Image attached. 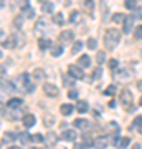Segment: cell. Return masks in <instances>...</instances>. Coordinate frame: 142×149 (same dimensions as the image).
<instances>
[{
  "mask_svg": "<svg viewBox=\"0 0 142 149\" xmlns=\"http://www.w3.org/2000/svg\"><path fill=\"white\" fill-rule=\"evenodd\" d=\"M43 91H45V95L50 96V98H56L60 96V90L56 85H51V83H46V85H43Z\"/></svg>",
  "mask_w": 142,
  "mask_h": 149,
  "instance_id": "3957f363",
  "label": "cell"
},
{
  "mask_svg": "<svg viewBox=\"0 0 142 149\" xmlns=\"http://www.w3.org/2000/svg\"><path fill=\"white\" fill-rule=\"evenodd\" d=\"M81 48H83V43H81V42H74L73 47H71V53H73V55L79 53V52H81Z\"/></svg>",
  "mask_w": 142,
  "mask_h": 149,
  "instance_id": "484cf974",
  "label": "cell"
},
{
  "mask_svg": "<svg viewBox=\"0 0 142 149\" xmlns=\"http://www.w3.org/2000/svg\"><path fill=\"white\" fill-rule=\"evenodd\" d=\"M109 136H101V138H98L94 141V148L96 149H106L107 146H109Z\"/></svg>",
  "mask_w": 142,
  "mask_h": 149,
  "instance_id": "8992f818",
  "label": "cell"
},
{
  "mask_svg": "<svg viewBox=\"0 0 142 149\" xmlns=\"http://www.w3.org/2000/svg\"><path fill=\"white\" fill-rule=\"evenodd\" d=\"M101 74H103V70H101V68H96L94 70V73H93V80H99V78H101Z\"/></svg>",
  "mask_w": 142,
  "mask_h": 149,
  "instance_id": "ab89813d",
  "label": "cell"
},
{
  "mask_svg": "<svg viewBox=\"0 0 142 149\" xmlns=\"http://www.w3.org/2000/svg\"><path fill=\"white\" fill-rule=\"evenodd\" d=\"M60 111H61L63 116H69V114L74 111V108H73V104H61V106H60Z\"/></svg>",
  "mask_w": 142,
  "mask_h": 149,
  "instance_id": "9a60e30c",
  "label": "cell"
},
{
  "mask_svg": "<svg viewBox=\"0 0 142 149\" xmlns=\"http://www.w3.org/2000/svg\"><path fill=\"white\" fill-rule=\"evenodd\" d=\"M134 13H136L137 17H141V18H142V8H141V7H136V8H134Z\"/></svg>",
  "mask_w": 142,
  "mask_h": 149,
  "instance_id": "bcb514c9",
  "label": "cell"
},
{
  "mask_svg": "<svg viewBox=\"0 0 142 149\" xmlns=\"http://www.w3.org/2000/svg\"><path fill=\"white\" fill-rule=\"evenodd\" d=\"M109 68H111V70L117 68V60H111V61H109Z\"/></svg>",
  "mask_w": 142,
  "mask_h": 149,
  "instance_id": "f6af8a7d",
  "label": "cell"
},
{
  "mask_svg": "<svg viewBox=\"0 0 142 149\" xmlns=\"http://www.w3.org/2000/svg\"><path fill=\"white\" fill-rule=\"evenodd\" d=\"M78 65L81 66V68H89V65H91V58L88 56V55H83L81 58L78 60Z\"/></svg>",
  "mask_w": 142,
  "mask_h": 149,
  "instance_id": "5bb4252c",
  "label": "cell"
},
{
  "mask_svg": "<svg viewBox=\"0 0 142 149\" xmlns=\"http://www.w3.org/2000/svg\"><path fill=\"white\" fill-rule=\"evenodd\" d=\"M117 80H127V78H131V71L129 70H117L116 73H114Z\"/></svg>",
  "mask_w": 142,
  "mask_h": 149,
  "instance_id": "4fadbf2b",
  "label": "cell"
},
{
  "mask_svg": "<svg viewBox=\"0 0 142 149\" xmlns=\"http://www.w3.org/2000/svg\"><path fill=\"white\" fill-rule=\"evenodd\" d=\"M129 144H131V139H129V138H122V139H121V144H119V148H121V149H126Z\"/></svg>",
  "mask_w": 142,
  "mask_h": 149,
  "instance_id": "d590c367",
  "label": "cell"
},
{
  "mask_svg": "<svg viewBox=\"0 0 142 149\" xmlns=\"http://www.w3.org/2000/svg\"><path fill=\"white\" fill-rule=\"evenodd\" d=\"M119 98H121V104L124 108H127L129 109V113H132V95L129 90H122L121 95H119Z\"/></svg>",
  "mask_w": 142,
  "mask_h": 149,
  "instance_id": "7a4b0ae2",
  "label": "cell"
},
{
  "mask_svg": "<svg viewBox=\"0 0 142 149\" xmlns=\"http://www.w3.org/2000/svg\"><path fill=\"white\" fill-rule=\"evenodd\" d=\"M8 149H20V148H17V146H12V148H8Z\"/></svg>",
  "mask_w": 142,
  "mask_h": 149,
  "instance_id": "f5cc1de1",
  "label": "cell"
},
{
  "mask_svg": "<svg viewBox=\"0 0 142 149\" xmlns=\"http://www.w3.org/2000/svg\"><path fill=\"white\" fill-rule=\"evenodd\" d=\"M101 8H103V22H107L109 20V15H107V5H106V0H103L101 2Z\"/></svg>",
  "mask_w": 142,
  "mask_h": 149,
  "instance_id": "603a6c76",
  "label": "cell"
},
{
  "mask_svg": "<svg viewBox=\"0 0 142 149\" xmlns=\"http://www.w3.org/2000/svg\"><path fill=\"white\" fill-rule=\"evenodd\" d=\"M68 96H69V98H76V96H78V93H76L74 90H71V91L68 93Z\"/></svg>",
  "mask_w": 142,
  "mask_h": 149,
  "instance_id": "7dc6e473",
  "label": "cell"
},
{
  "mask_svg": "<svg viewBox=\"0 0 142 149\" xmlns=\"http://www.w3.org/2000/svg\"><path fill=\"white\" fill-rule=\"evenodd\" d=\"M104 93H106V95H114V93H116V86H114V85H111L109 88H107V90L104 91Z\"/></svg>",
  "mask_w": 142,
  "mask_h": 149,
  "instance_id": "b9f144b4",
  "label": "cell"
},
{
  "mask_svg": "<svg viewBox=\"0 0 142 149\" xmlns=\"http://www.w3.org/2000/svg\"><path fill=\"white\" fill-rule=\"evenodd\" d=\"M124 18H126V17L122 15V13H114V15H112V20L116 22V23H122Z\"/></svg>",
  "mask_w": 142,
  "mask_h": 149,
  "instance_id": "d6a6232c",
  "label": "cell"
},
{
  "mask_svg": "<svg viewBox=\"0 0 142 149\" xmlns=\"http://www.w3.org/2000/svg\"><path fill=\"white\" fill-rule=\"evenodd\" d=\"M42 12L43 13H51L53 12V3L51 2H45V3L42 5Z\"/></svg>",
  "mask_w": 142,
  "mask_h": 149,
  "instance_id": "d4e9b609",
  "label": "cell"
},
{
  "mask_svg": "<svg viewBox=\"0 0 142 149\" xmlns=\"http://www.w3.org/2000/svg\"><path fill=\"white\" fill-rule=\"evenodd\" d=\"M83 146L89 148V146H94V143L89 139V136H86V134H84V136H83Z\"/></svg>",
  "mask_w": 142,
  "mask_h": 149,
  "instance_id": "836d02e7",
  "label": "cell"
},
{
  "mask_svg": "<svg viewBox=\"0 0 142 149\" xmlns=\"http://www.w3.org/2000/svg\"><path fill=\"white\" fill-rule=\"evenodd\" d=\"M137 90H139V91H142V80H139V81H137Z\"/></svg>",
  "mask_w": 142,
  "mask_h": 149,
  "instance_id": "c3c4849f",
  "label": "cell"
},
{
  "mask_svg": "<svg viewBox=\"0 0 142 149\" xmlns=\"http://www.w3.org/2000/svg\"><path fill=\"white\" fill-rule=\"evenodd\" d=\"M56 141H58V138H56V134H55V133H48L46 138H45L46 146H55V144H56Z\"/></svg>",
  "mask_w": 142,
  "mask_h": 149,
  "instance_id": "2e32d148",
  "label": "cell"
},
{
  "mask_svg": "<svg viewBox=\"0 0 142 149\" xmlns=\"http://www.w3.org/2000/svg\"><path fill=\"white\" fill-rule=\"evenodd\" d=\"M13 25H15L17 28H20V27H21V17H17L15 20H13Z\"/></svg>",
  "mask_w": 142,
  "mask_h": 149,
  "instance_id": "ee69618b",
  "label": "cell"
},
{
  "mask_svg": "<svg viewBox=\"0 0 142 149\" xmlns=\"http://www.w3.org/2000/svg\"><path fill=\"white\" fill-rule=\"evenodd\" d=\"M32 78H33L35 81H42L43 78H45V71H43V70H40V68L33 70V73H32Z\"/></svg>",
  "mask_w": 142,
  "mask_h": 149,
  "instance_id": "d6986e66",
  "label": "cell"
},
{
  "mask_svg": "<svg viewBox=\"0 0 142 149\" xmlns=\"http://www.w3.org/2000/svg\"><path fill=\"white\" fill-rule=\"evenodd\" d=\"M43 123H45V126H53L55 124V116H53L51 113L43 114Z\"/></svg>",
  "mask_w": 142,
  "mask_h": 149,
  "instance_id": "ffe728a7",
  "label": "cell"
},
{
  "mask_svg": "<svg viewBox=\"0 0 142 149\" xmlns=\"http://www.w3.org/2000/svg\"><path fill=\"white\" fill-rule=\"evenodd\" d=\"M139 128H142V114L137 116L134 119V123H132V129H139Z\"/></svg>",
  "mask_w": 142,
  "mask_h": 149,
  "instance_id": "f1b7e54d",
  "label": "cell"
},
{
  "mask_svg": "<svg viewBox=\"0 0 142 149\" xmlns=\"http://www.w3.org/2000/svg\"><path fill=\"white\" fill-rule=\"evenodd\" d=\"M21 81H23V88H25L26 93H32V91L35 90V85L30 81V74H28V73L21 74Z\"/></svg>",
  "mask_w": 142,
  "mask_h": 149,
  "instance_id": "5b68a950",
  "label": "cell"
},
{
  "mask_svg": "<svg viewBox=\"0 0 142 149\" xmlns=\"http://www.w3.org/2000/svg\"><path fill=\"white\" fill-rule=\"evenodd\" d=\"M139 104H141V106H142V98H141V101H139Z\"/></svg>",
  "mask_w": 142,
  "mask_h": 149,
  "instance_id": "11a10c76",
  "label": "cell"
},
{
  "mask_svg": "<svg viewBox=\"0 0 142 149\" xmlns=\"http://www.w3.org/2000/svg\"><path fill=\"white\" fill-rule=\"evenodd\" d=\"M21 103H23L21 98H12V100L7 101V108H10V109H17V108L21 106Z\"/></svg>",
  "mask_w": 142,
  "mask_h": 149,
  "instance_id": "7c38bea8",
  "label": "cell"
},
{
  "mask_svg": "<svg viewBox=\"0 0 142 149\" xmlns=\"http://www.w3.org/2000/svg\"><path fill=\"white\" fill-rule=\"evenodd\" d=\"M81 5H83V10L88 15L94 13V0H81Z\"/></svg>",
  "mask_w": 142,
  "mask_h": 149,
  "instance_id": "52a82bcc",
  "label": "cell"
},
{
  "mask_svg": "<svg viewBox=\"0 0 142 149\" xmlns=\"http://www.w3.org/2000/svg\"><path fill=\"white\" fill-rule=\"evenodd\" d=\"M51 55L55 56V58L61 56V55H63V47H61V45H53L51 47Z\"/></svg>",
  "mask_w": 142,
  "mask_h": 149,
  "instance_id": "7402d4cb",
  "label": "cell"
},
{
  "mask_svg": "<svg viewBox=\"0 0 142 149\" xmlns=\"http://www.w3.org/2000/svg\"><path fill=\"white\" fill-rule=\"evenodd\" d=\"M121 40V32L116 30V28H109V30H106L104 33V45L107 50H112V48H116V45L119 43Z\"/></svg>",
  "mask_w": 142,
  "mask_h": 149,
  "instance_id": "6da1fadb",
  "label": "cell"
},
{
  "mask_svg": "<svg viewBox=\"0 0 142 149\" xmlns=\"http://www.w3.org/2000/svg\"><path fill=\"white\" fill-rule=\"evenodd\" d=\"M69 22H71V23H78L79 22V13L76 10H73L69 13Z\"/></svg>",
  "mask_w": 142,
  "mask_h": 149,
  "instance_id": "83f0119b",
  "label": "cell"
},
{
  "mask_svg": "<svg viewBox=\"0 0 142 149\" xmlns=\"http://www.w3.org/2000/svg\"><path fill=\"white\" fill-rule=\"evenodd\" d=\"M33 149H40V148H33Z\"/></svg>",
  "mask_w": 142,
  "mask_h": 149,
  "instance_id": "9f6ffc18",
  "label": "cell"
},
{
  "mask_svg": "<svg viewBox=\"0 0 142 149\" xmlns=\"http://www.w3.org/2000/svg\"><path fill=\"white\" fill-rule=\"evenodd\" d=\"M61 139H64V141H74L76 139V131L74 129H64L63 133H61Z\"/></svg>",
  "mask_w": 142,
  "mask_h": 149,
  "instance_id": "8fae6325",
  "label": "cell"
},
{
  "mask_svg": "<svg viewBox=\"0 0 142 149\" xmlns=\"http://www.w3.org/2000/svg\"><path fill=\"white\" fill-rule=\"evenodd\" d=\"M17 139V136L13 133H3V141H10V143H13Z\"/></svg>",
  "mask_w": 142,
  "mask_h": 149,
  "instance_id": "1f68e13d",
  "label": "cell"
},
{
  "mask_svg": "<svg viewBox=\"0 0 142 149\" xmlns=\"http://www.w3.org/2000/svg\"><path fill=\"white\" fill-rule=\"evenodd\" d=\"M139 133H141V134H142V128H139Z\"/></svg>",
  "mask_w": 142,
  "mask_h": 149,
  "instance_id": "db71d44e",
  "label": "cell"
},
{
  "mask_svg": "<svg viewBox=\"0 0 142 149\" xmlns=\"http://www.w3.org/2000/svg\"><path fill=\"white\" fill-rule=\"evenodd\" d=\"M96 61H98V65H103L106 61V53L104 52H99V53L96 55Z\"/></svg>",
  "mask_w": 142,
  "mask_h": 149,
  "instance_id": "4dcf8cb0",
  "label": "cell"
},
{
  "mask_svg": "<svg viewBox=\"0 0 142 149\" xmlns=\"http://www.w3.org/2000/svg\"><path fill=\"white\" fill-rule=\"evenodd\" d=\"M21 123H23V126H26V128H32V126H35L37 119H35L33 114H25V116L21 118Z\"/></svg>",
  "mask_w": 142,
  "mask_h": 149,
  "instance_id": "30bf717a",
  "label": "cell"
},
{
  "mask_svg": "<svg viewBox=\"0 0 142 149\" xmlns=\"http://www.w3.org/2000/svg\"><path fill=\"white\" fill-rule=\"evenodd\" d=\"M114 106H116V101H114V100H111V101H109V108H114Z\"/></svg>",
  "mask_w": 142,
  "mask_h": 149,
  "instance_id": "681fc988",
  "label": "cell"
},
{
  "mask_svg": "<svg viewBox=\"0 0 142 149\" xmlns=\"http://www.w3.org/2000/svg\"><path fill=\"white\" fill-rule=\"evenodd\" d=\"M124 5H126V8H129V10H134L137 7V2L136 0H124Z\"/></svg>",
  "mask_w": 142,
  "mask_h": 149,
  "instance_id": "f546056e",
  "label": "cell"
},
{
  "mask_svg": "<svg viewBox=\"0 0 142 149\" xmlns=\"http://www.w3.org/2000/svg\"><path fill=\"white\" fill-rule=\"evenodd\" d=\"M15 47V42H13V37L8 38V40H5L3 42V48H13Z\"/></svg>",
  "mask_w": 142,
  "mask_h": 149,
  "instance_id": "e575fe53",
  "label": "cell"
},
{
  "mask_svg": "<svg viewBox=\"0 0 142 149\" xmlns=\"http://www.w3.org/2000/svg\"><path fill=\"white\" fill-rule=\"evenodd\" d=\"M86 45H88V48H89V50H96V45H98V42H96L94 38H89Z\"/></svg>",
  "mask_w": 142,
  "mask_h": 149,
  "instance_id": "8d00e7d4",
  "label": "cell"
},
{
  "mask_svg": "<svg viewBox=\"0 0 142 149\" xmlns=\"http://www.w3.org/2000/svg\"><path fill=\"white\" fill-rule=\"evenodd\" d=\"M32 138H33V136H30L28 133H21L20 136H18V139H20V141H21L23 144H28L30 141H32Z\"/></svg>",
  "mask_w": 142,
  "mask_h": 149,
  "instance_id": "4316f807",
  "label": "cell"
},
{
  "mask_svg": "<svg viewBox=\"0 0 142 149\" xmlns=\"http://www.w3.org/2000/svg\"><path fill=\"white\" fill-rule=\"evenodd\" d=\"M132 27H134V17H126L124 22H122V30H124V33H131Z\"/></svg>",
  "mask_w": 142,
  "mask_h": 149,
  "instance_id": "9c48e42d",
  "label": "cell"
},
{
  "mask_svg": "<svg viewBox=\"0 0 142 149\" xmlns=\"http://www.w3.org/2000/svg\"><path fill=\"white\" fill-rule=\"evenodd\" d=\"M73 149H83V146H81V144H74Z\"/></svg>",
  "mask_w": 142,
  "mask_h": 149,
  "instance_id": "f907efd6",
  "label": "cell"
},
{
  "mask_svg": "<svg viewBox=\"0 0 142 149\" xmlns=\"http://www.w3.org/2000/svg\"><path fill=\"white\" fill-rule=\"evenodd\" d=\"M73 38H74V32H71V30H64V32L60 33V42L61 43L73 42Z\"/></svg>",
  "mask_w": 142,
  "mask_h": 149,
  "instance_id": "ba28073f",
  "label": "cell"
},
{
  "mask_svg": "<svg viewBox=\"0 0 142 149\" xmlns=\"http://www.w3.org/2000/svg\"><path fill=\"white\" fill-rule=\"evenodd\" d=\"M55 23H58V25H63V23H64L63 15H61V13H56V15H55Z\"/></svg>",
  "mask_w": 142,
  "mask_h": 149,
  "instance_id": "60d3db41",
  "label": "cell"
},
{
  "mask_svg": "<svg viewBox=\"0 0 142 149\" xmlns=\"http://www.w3.org/2000/svg\"><path fill=\"white\" fill-rule=\"evenodd\" d=\"M131 149H141V146H139V144H134V146H132Z\"/></svg>",
  "mask_w": 142,
  "mask_h": 149,
  "instance_id": "816d5d0a",
  "label": "cell"
},
{
  "mask_svg": "<svg viewBox=\"0 0 142 149\" xmlns=\"http://www.w3.org/2000/svg\"><path fill=\"white\" fill-rule=\"evenodd\" d=\"M25 15L28 18H35V10H32L30 7H25Z\"/></svg>",
  "mask_w": 142,
  "mask_h": 149,
  "instance_id": "74e56055",
  "label": "cell"
},
{
  "mask_svg": "<svg viewBox=\"0 0 142 149\" xmlns=\"http://www.w3.org/2000/svg\"><path fill=\"white\" fill-rule=\"evenodd\" d=\"M2 91H3V93H5V91L12 93V91H15V86H12V83H8V81H2Z\"/></svg>",
  "mask_w": 142,
  "mask_h": 149,
  "instance_id": "cb8c5ba5",
  "label": "cell"
},
{
  "mask_svg": "<svg viewBox=\"0 0 142 149\" xmlns=\"http://www.w3.org/2000/svg\"><path fill=\"white\" fill-rule=\"evenodd\" d=\"M33 139H35L37 143H45V138H43L42 134H35V136H33Z\"/></svg>",
  "mask_w": 142,
  "mask_h": 149,
  "instance_id": "7bdbcfd3",
  "label": "cell"
},
{
  "mask_svg": "<svg viewBox=\"0 0 142 149\" xmlns=\"http://www.w3.org/2000/svg\"><path fill=\"white\" fill-rule=\"evenodd\" d=\"M89 124L91 123H88L86 119H76V121H74V126H76L78 129H89L91 128Z\"/></svg>",
  "mask_w": 142,
  "mask_h": 149,
  "instance_id": "e0dca14e",
  "label": "cell"
},
{
  "mask_svg": "<svg viewBox=\"0 0 142 149\" xmlns=\"http://www.w3.org/2000/svg\"><path fill=\"white\" fill-rule=\"evenodd\" d=\"M68 71L74 80H83L84 78V73H83V70H81V66H73V65H69Z\"/></svg>",
  "mask_w": 142,
  "mask_h": 149,
  "instance_id": "277c9868",
  "label": "cell"
},
{
  "mask_svg": "<svg viewBox=\"0 0 142 149\" xmlns=\"http://www.w3.org/2000/svg\"><path fill=\"white\" fill-rule=\"evenodd\" d=\"M38 47L42 48V50H48V48H51V40H48V38H40L38 40Z\"/></svg>",
  "mask_w": 142,
  "mask_h": 149,
  "instance_id": "ac0fdd59",
  "label": "cell"
},
{
  "mask_svg": "<svg viewBox=\"0 0 142 149\" xmlns=\"http://www.w3.org/2000/svg\"><path fill=\"white\" fill-rule=\"evenodd\" d=\"M88 108H89V106H88V103L83 101V100H79V101L76 103V111H78V113H86V111H88Z\"/></svg>",
  "mask_w": 142,
  "mask_h": 149,
  "instance_id": "44dd1931",
  "label": "cell"
},
{
  "mask_svg": "<svg viewBox=\"0 0 142 149\" xmlns=\"http://www.w3.org/2000/svg\"><path fill=\"white\" fill-rule=\"evenodd\" d=\"M134 37H136V40H142V25L136 28V32H134Z\"/></svg>",
  "mask_w": 142,
  "mask_h": 149,
  "instance_id": "f35d334b",
  "label": "cell"
}]
</instances>
